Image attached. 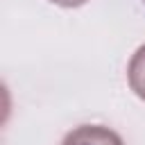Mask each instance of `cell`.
Masks as SVG:
<instances>
[{
    "label": "cell",
    "mask_w": 145,
    "mask_h": 145,
    "mask_svg": "<svg viewBox=\"0 0 145 145\" xmlns=\"http://www.w3.org/2000/svg\"><path fill=\"white\" fill-rule=\"evenodd\" d=\"M61 145H125L120 134L104 125H79L63 136Z\"/></svg>",
    "instance_id": "cell-1"
},
{
    "label": "cell",
    "mask_w": 145,
    "mask_h": 145,
    "mask_svg": "<svg viewBox=\"0 0 145 145\" xmlns=\"http://www.w3.org/2000/svg\"><path fill=\"white\" fill-rule=\"evenodd\" d=\"M127 82L129 88L136 93V97H140L145 102V43L131 54L129 66H127Z\"/></svg>",
    "instance_id": "cell-2"
},
{
    "label": "cell",
    "mask_w": 145,
    "mask_h": 145,
    "mask_svg": "<svg viewBox=\"0 0 145 145\" xmlns=\"http://www.w3.org/2000/svg\"><path fill=\"white\" fill-rule=\"evenodd\" d=\"M48 2H52V5H59V7H66V9H75V7H82V5H86L88 0H48Z\"/></svg>",
    "instance_id": "cell-3"
},
{
    "label": "cell",
    "mask_w": 145,
    "mask_h": 145,
    "mask_svg": "<svg viewBox=\"0 0 145 145\" xmlns=\"http://www.w3.org/2000/svg\"><path fill=\"white\" fill-rule=\"evenodd\" d=\"M143 2H145V0H143Z\"/></svg>",
    "instance_id": "cell-4"
}]
</instances>
